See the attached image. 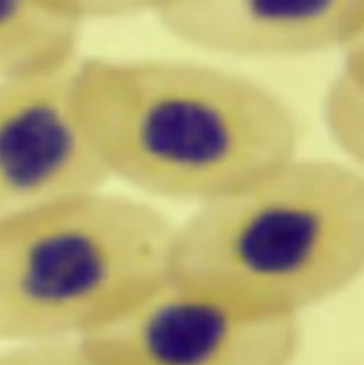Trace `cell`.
<instances>
[{
    "instance_id": "cell-1",
    "label": "cell",
    "mask_w": 364,
    "mask_h": 365,
    "mask_svg": "<svg viewBox=\"0 0 364 365\" xmlns=\"http://www.w3.org/2000/svg\"><path fill=\"white\" fill-rule=\"evenodd\" d=\"M76 94L111 178L163 199L210 202L297 156L290 105L228 69L84 59Z\"/></svg>"
},
{
    "instance_id": "cell-2",
    "label": "cell",
    "mask_w": 364,
    "mask_h": 365,
    "mask_svg": "<svg viewBox=\"0 0 364 365\" xmlns=\"http://www.w3.org/2000/svg\"><path fill=\"white\" fill-rule=\"evenodd\" d=\"M363 269L364 180L347 162L293 156L174 231L171 275L265 316L298 317Z\"/></svg>"
},
{
    "instance_id": "cell-3",
    "label": "cell",
    "mask_w": 364,
    "mask_h": 365,
    "mask_svg": "<svg viewBox=\"0 0 364 365\" xmlns=\"http://www.w3.org/2000/svg\"><path fill=\"white\" fill-rule=\"evenodd\" d=\"M176 225L132 197H76L0 225V342L84 339L171 275Z\"/></svg>"
},
{
    "instance_id": "cell-4",
    "label": "cell",
    "mask_w": 364,
    "mask_h": 365,
    "mask_svg": "<svg viewBox=\"0 0 364 365\" xmlns=\"http://www.w3.org/2000/svg\"><path fill=\"white\" fill-rule=\"evenodd\" d=\"M82 341L103 365H293L302 327L169 275Z\"/></svg>"
},
{
    "instance_id": "cell-5",
    "label": "cell",
    "mask_w": 364,
    "mask_h": 365,
    "mask_svg": "<svg viewBox=\"0 0 364 365\" xmlns=\"http://www.w3.org/2000/svg\"><path fill=\"white\" fill-rule=\"evenodd\" d=\"M76 62L0 80V225L111 180L80 108Z\"/></svg>"
},
{
    "instance_id": "cell-6",
    "label": "cell",
    "mask_w": 364,
    "mask_h": 365,
    "mask_svg": "<svg viewBox=\"0 0 364 365\" xmlns=\"http://www.w3.org/2000/svg\"><path fill=\"white\" fill-rule=\"evenodd\" d=\"M158 21L212 53L298 57L364 38V0H178Z\"/></svg>"
},
{
    "instance_id": "cell-7",
    "label": "cell",
    "mask_w": 364,
    "mask_h": 365,
    "mask_svg": "<svg viewBox=\"0 0 364 365\" xmlns=\"http://www.w3.org/2000/svg\"><path fill=\"white\" fill-rule=\"evenodd\" d=\"M82 25L56 0H0V80L75 62Z\"/></svg>"
},
{
    "instance_id": "cell-8",
    "label": "cell",
    "mask_w": 364,
    "mask_h": 365,
    "mask_svg": "<svg viewBox=\"0 0 364 365\" xmlns=\"http://www.w3.org/2000/svg\"><path fill=\"white\" fill-rule=\"evenodd\" d=\"M338 73L323 94V124L350 165L364 155V38L345 46Z\"/></svg>"
},
{
    "instance_id": "cell-9",
    "label": "cell",
    "mask_w": 364,
    "mask_h": 365,
    "mask_svg": "<svg viewBox=\"0 0 364 365\" xmlns=\"http://www.w3.org/2000/svg\"><path fill=\"white\" fill-rule=\"evenodd\" d=\"M0 365H103L82 339L14 344L0 353Z\"/></svg>"
},
{
    "instance_id": "cell-10",
    "label": "cell",
    "mask_w": 364,
    "mask_h": 365,
    "mask_svg": "<svg viewBox=\"0 0 364 365\" xmlns=\"http://www.w3.org/2000/svg\"><path fill=\"white\" fill-rule=\"evenodd\" d=\"M56 2L80 24H86L87 20L123 18L143 13H153L158 16L178 0H56Z\"/></svg>"
}]
</instances>
